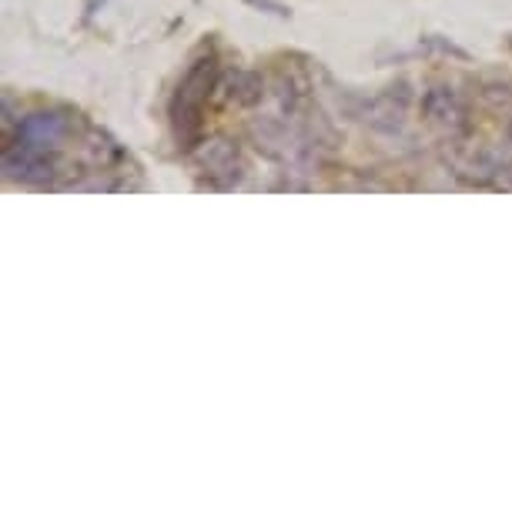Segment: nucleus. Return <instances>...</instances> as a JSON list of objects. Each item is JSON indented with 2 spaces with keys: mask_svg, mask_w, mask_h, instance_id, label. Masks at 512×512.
Instances as JSON below:
<instances>
[{
  "mask_svg": "<svg viewBox=\"0 0 512 512\" xmlns=\"http://www.w3.org/2000/svg\"><path fill=\"white\" fill-rule=\"evenodd\" d=\"M245 4H251V7H258V11H265V14H275V17H288V11L278 0H245Z\"/></svg>",
  "mask_w": 512,
  "mask_h": 512,
  "instance_id": "0eeeda50",
  "label": "nucleus"
},
{
  "mask_svg": "<svg viewBox=\"0 0 512 512\" xmlns=\"http://www.w3.org/2000/svg\"><path fill=\"white\" fill-rule=\"evenodd\" d=\"M198 168L205 171L208 181L215 188H235L241 175H245V161H241V151L225 138L215 141H201V148L195 151Z\"/></svg>",
  "mask_w": 512,
  "mask_h": 512,
  "instance_id": "7ed1b4c3",
  "label": "nucleus"
},
{
  "mask_svg": "<svg viewBox=\"0 0 512 512\" xmlns=\"http://www.w3.org/2000/svg\"><path fill=\"white\" fill-rule=\"evenodd\" d=\"M265 94V81L262 74L255 71H238L235 77H231V101L238 104H258Z\"/></svg>",
  "mask_w": 512,
  "mask_h": 512,
  "instance_id": "39448f33",
  "label": "nucleus"
},
{
  "mask_svg": "<svg viewBox=\"0 0 512 512\" xmlns=\"http://www.w3.org/2000/svg\"><path fill=\"white\" fill-rule=\"evenodd\" d=\"M509 141H512V124H509Z\"/></svg>",
  "mask_w": 512,
  "mask_h": 512,
  "instance_id": "6e6552de",
  "label": "nucleus"
},
{
  "mask_svg": "<svg viewBox=\"0 0 512 512\" xmlns=\"http://www.w3.org/2000/svg\"><path fill=\"white\" fill-rule=\"evenodd\" d=\"M218 84V61L211 54L198 57L181 77L175 98H171V131L181 151H191L201 144V128H205V108L211 101V91Z\"/></svg>",
  "mask_w": 512,
  "mask_h": 512,
  "instance_id": "f257e3e1",
  "label": "nucleus"
},
{
  "mask_svg": "<svg viewBox=\"0 0 512 512\" xmlns=\"http://www.w3.org/2000/svg\"><path fill=\"white\" fill-rule=\"evenodd\" d=\"M482 98H486L496 111H509L512 108V84H489V88L482 91Z\"/></svg>",
  "mask_w": 512,
  "mask_h": 512,
  "instance_id": "423d86ee",
  "label": "nucleus"
},
{
  "mask_svg": "<svg viewBox=\"0 0 512 512\" xmlns=\"http://www.w3.org/2000/svg\"><path fill=\"white\" fill-rule=\"evenodd\" d=\"M422 118L432 124V128L446 131L449 138H462L469 131V108L466 101L459 98L456 91L449 88H432L425 91L422 98Z\"/></svg>",
  "mask_w": 512,
  "mask_h": 512,
  "instance_id": "20e7f679",
  "label": "nucleus"
},
{
  "mask_svg": "<svg viewBox=\"0 0 512 512\" xmlns=\"http://www.w3.org/2000/svg\"><path fill=\"white\" fill-rule=\"evenodd\" d=\"M74 114L67 111H34L17 124V138L14 144H24V148L34 151H47V154H61V148L74 138Z\"/></svg>",
  "mask_w": 512,
  "mask_h": 512,
  "instance_id": "f03ea898",
  "label": "nucleus"
}]
</instances>
